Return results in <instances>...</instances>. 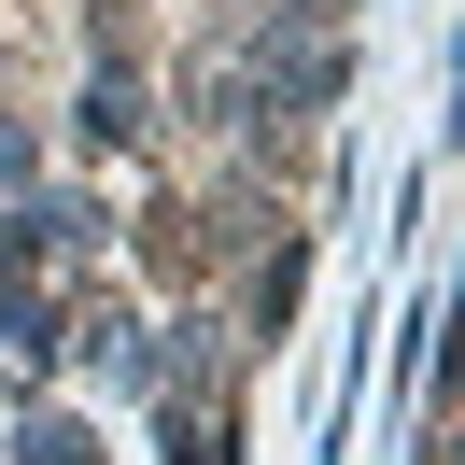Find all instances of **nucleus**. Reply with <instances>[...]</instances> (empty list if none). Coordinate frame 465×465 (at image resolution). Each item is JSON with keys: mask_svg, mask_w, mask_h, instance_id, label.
Masks as SVG:
<instances>
[{"mask_svg": "<svg viewBox=\"0 0 465 465\" xmlns=\"http://www.w3.org/2000/svg\"><path fill=\"white\" fill-rule=\"evenodd\" d=\"M15 465H99V437L71 409H15Z\"/></svg>", "mask_w": 465, "mask_h": 465, "instance_id": "f257e3e1", "label": "nucleus"}]
</instances>
